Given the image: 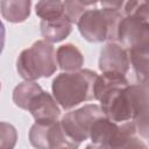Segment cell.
<instances>
[{
	"instance_id": "obj_3",
	"label": "cell",
	"mask_w": 149,
	"mask_h": 149,
	"mask_svg": "<svg viewBox=\"0 0 149 149\" xmlns=\"http://www.w3.org/2000/svg\"><path fill=\"white\" fill-rule=\"evenodd\" d=\"M56 69V49L44 40H38L31 47L22 50L16 59L17 73L29 81L48 78L55 73Z\"/></svg>"
},
{
	"instance_id": "obj_21",
	"label": "cell",
	"mask_w": 149,
	"mask_h": 149,
	"mask_svg": "<svg viewBox=\"0 0 149 149\" xmlns=\"http://www.w3.org/2000/svg\"><path fill=\"white\" fill-rule=\"evenodd\" d=\"M101 8H108V9H114L121 12V8L123 6V1H101L99 2Z\"/></svg>"
},
{
	"instance_id": "obj_9",
	"label": "cell",
	"mask_w": 149,
	"mask_h": 149,
	"mask_svg": "<svg viewBox=\"0 0 149 149\" xmlns=\"http://www.w3.org/2000/svg\"><path fill=\"white\" fill-rule=\"evenodd\" d=\"M99 70L126 74L129 70L128 52L118 42H107L100 50Z\"/></svg>"
},
{
	"instance_id": "obj_1",
	"label": "cell",
	"mask_w": 149,
	"mask_h": 149,
	"mask_svg": "<svg viewBox=\"0 0 149 149\" xmlns=\"http://www.w3.org/2000/svg\"><path fill=\"white\" fill-rule=\"evenodd\" d=\"M98 101L105 118L116 123L133 121L136 133L147 140L148 84H128L114 87L101 95Z\"/></svg>"
},
{
	"instance_id": "obj_24",
	"label": "cell",
	"mask_w": 149,
	"mask_h": 149,
	"mask_svg": "<svg viewBox=\"0 0 149 149\" xmlns=\"http://www.w3.org/2000/svg\"><path fill=\"white\" fill-rule=\"evenodd\" d=\"M0 90H1V83H0Z\"/></svg>"
},
{
	"instance_id": "obj_23",
	"label": "cell",
	"mask_w": 149,
	"mask_h": 149,
	"mask_svg": "<svg viewBox=\"0 0 149 149\" xmlns=\"http://www.w3.org/2000/svg\"><path fill=\"white\" fill-rule=\"evenodd\" d=\"M85 149H102V148H100V147H98V146H95V144H88V146H86V148Z\"/></svg>"
},
{
	"instance_id": "obj_20",
	"label": "cell",
	"mask_w": 149,
	"mask_h": 149,
	"mask_svg": "<svg viewBox=\"0 0 149 149\" xmlns=\"http://www.w3.org/2000/svg\"><path fill=\"white\" fill-rule=\"evenodd\" d=\"M115 149H148L147 144L144 141H142L137 135L128 139L125 143H122L121 146H119Z\"/></svg>"
},
{
	"instance_id": "obj_2",
	"label": "cell",
	"mask_w": 149,
	"mask_h": 149,
	"mask_svg": "<svg viewBox=\"0 0 149 149\" xmlns=\"http://www.w3.org/2000/svg\"><path fill=\"white\" fill-rule=\"evenodd\" d=\"M98 73L84 69L62 72L54 78L52 97L63 109H71L84 101L94 100V81Z\"/></svg>"
},
{
	"instance_id": "obj_13",
	"label": "cell",
	"mask_w": 149,
	"mask_h": 149,
	"mask_svg": "<svg viewBox=\"0 0 149 149\" xmlns=\"http://www.w3.org/2000/svg\"><path fill=\"white\" fill-rule=\"evenodd\" d=\"M31 1L27 0H3L0 1V12L3 19L12 23L26 21L30 15Z\"/></svg>"
},
{
	"instance_id": "obj_10",
	"label": "cell",
	"mask_w": 149,
	"mask_h": 149,
	"mask_svg": "<svg viewBox=\"0 0 149 149\" xmlns=\"http://www.w3.org/2000/svg\"><path fill=\"white\" fill-rule=\"evenodd\" d=\"M27 111L31 114L36 122L57 121L61 116V107L54 97L42 90L28 104Z\"/></svg>"
},
{
	"instance_id": "obj_22",
	"label": "cell",
	"mask_w": 149,
	"mask_h": 149,
	"mask_svg": "<svg viewBox=\"0 0 149 149\" xmlns=\"http://www.w3.org/2000/svg\"><path fill=\"white\" fill-rule=\"evenodd\" d=\"M5 38H6V30H5V26H3L2 21L0 20V55H1L3 45H5Z\"/></svg>"
},
{
	"instance_id": "obj_11",
	"label": "cell",
	"mask_w": 149,
	"mask_h": 149,
	"mask_svg": "<svg viewBox=\"0 0 149 149\" xmlns=\"http://www.w3.org/2000/svg\"><path fill=\"white\" fill-rule=\"evenodd\" d=\"M57 68L65 72H73L81 70L84 65V56L81 51L71 43L63 44L56 50Z\"/></svg>"
},
{
	"instance_id": "obj_5",
	"label": "cell",
	"mask_w": 149,
	"mask_h": 149,
	"mask_svg": "<svg viewBox=\"0 0 149 149\" xmlns=\"http://www.w3.org/2000/svg\"><path fill=\"white\" fill-rule=\"evenodd\" d=\"M135 135L137 133L133 121L116 123L101 116L93 122L88 139L93 144L102 149H115Z\"/></svg>"
},
{
	"instance_id": "obj_18",
	"label": "cell",
	"mask_w": 149,
	"mask_h": 149,
	"mask_svg": "<svg viewBox=\"0 0 149 149\" xmlns=\"http://www.w3.org/2000/svg\"><path fill=\"white\" fill-rule=\"evenodd\" d=\"M98 2L95 1H63L64 13L63 15L69 20L70 23H77L80 15L88 9L90 7L95 6Z\"/></svg>"
},
{
	"instance_id": "obj_14",
	"label": "cell",
	"mask_w": 149,
	"mask_h": 149,
	"mask_svg": "<svg viewBox=\"0 0 149 149\" xmlns=\"http://www.w3.org/2000/svg\"><path fill=\"white\" fill-rule=\"evenodd\" d=\"M128 84L129 83L125 74L116 72H102L97 76L94 81V100H99L101 95L114 87L127 86Z\"/></svg>"
},
{
	"instance_id": "obj_6",
	"label": "cell",
	"mask_w": 149,
	"mask_h": 149,
	"mask_svg": "<svg viewBox=\"0 0 149 149\" xmlns=\"http://www.w3.org/2000/svg\"><path fill=\"white\" fill-rule=\"evenodd\" d=\"M29 142L35 149H78L80 143L72 140L61 121L36 122L30 127Z\"/></svg>"
},
{
	"instance_id": "obj_12",
	"label": "cell",
	"mask_w": 149,
	"mask_h": 149,
	"mask_svg": "<svg viewBox=\"0 0 149 149\" xmlns=\"http://www.w3.org/2000/svg\"><path fill=\"white\" fill-rule=\"evenodd\" d=\"M40 28H41V35L43 36L44 41L52 44L63 41L70 35L72 30V23H70L69 20L63 15L55 20H49V21L41 20Z\"/></svg>"
},
{
	"instance_id": "obj_7",
	"label": "cell",
	"mask_w": 149,
	"mask_h": 149,
	"mask_svg": "<svg viewBox=\"0 0 149 149\" xmlns=\"http://www.w3.org/2000/svg\"><path fill=\"white\" fill-rule=\"evenodd\" d=\"M115 42L126 50H148L149 19L136 15L122 16L118 23Z\"/></svg>"
},
{
	"instance_id": "obj_8",
	"label": "cell",
	"mask_w": 149,
	"mask_h": 149,
	"mask_svg": "<svg viewBox=\"0 0 149 149\" xmlns=\"http://www.w3.org/2000/svg\"><path fill=\"white\" fill-rule=\"evenodd\" d=\"M105 116L100 106L87 104L74 111L68 112L61 120V125L66 134L78 143L88 139L90 129L95 120Z\"/></svg>"
},
{
	"instance_id": "obj_19",
	"label": "cell",
	"mask_w": 149,
	"mask_h": 149,
	"mask_svg": "<svg viewBox=\"0 0 149 149\" xmlns=\"http://www.w3.org/2000/svg\"><path fill=\"white\" fill-rule=\"evenodd\" d=\"M17 141V132L9 122L0 121V149H14Z\"/></svg>"
},
{
	"instance_id": "obj_17",
	"label": "cell",
	"mask_w": 149,
	"mask_h": 149,
	"mask_svg": "<svg viewBox=\"0 0 149 149\" xmlns=\"http://www.w3.org/2000/svg\"><path fill=\"white\" fill-rule=\"evenodd\" d=\"M35 12L42 21L55 20L63 16L64 5L63 1H38L35 5Z\"/></svg>"
},
{
	"instance_id": "obj_15",
	"label": "cell",
	"mask_w": 149,
	"mask_h": 149,
	"mask_svg": "<svg viewBox=\"0 0 149 149\" xmlns=\"http://www.w3.org/2000/svg\"><path fill=\"white\" fill-rule=\"evenodd\" d=\"M129 69L139 84H148V50H127Z\"/></svg>"
},
{
	"instance_id": "obj_4",
	"label": "cell",
	"mask_w": 149,
	"mask_h": 149,
	"mask_svg": "<svg viewBox=\"0 0 149 149\" xmlns=\"http://www.w3.org/2000/svg\"><path fill=\"white\" fill-rule=\"evenodd\" d=\"M121 12L108 8H88L77 21V26L81 36L92 43L104 41L115 42L116 28Z\"/></svg>"
},
{
	"instance_id": "obj_16",
	"label": "cell",
	"mask_w": 149,
	"mask_h": 149,
	"mask_svg": "<svg viewBox=\"0 0 149 149\" xmlns=\"http://www.w3.org/2000/svg\"><path fill=\"white\" fill-rule=\"evenodd\" d=\"M43 88L36 83V81H29V80H24L22 83H20L13 91V101L14 104L27 111L28 104L29 101L38 93L41 92Z\"/></svg>"
}]
</instances>
